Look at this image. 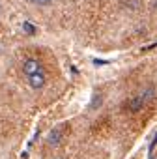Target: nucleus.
Instances as JSON below:
<instances>
[{
  "label": "nucleus",
  "mask_w": 157,
  "mask_h": 159,
  "mask_svg": "<svg viewBox=\"0 0 157 159\" xmlns=\"http://www.w3.org/2000/svg\"><path fill=\"white\" fill-rule=\"evenodd\" d=\"M45 75H43V71L41 73H34V75H30L28 77V83H30V86L34 88V90H39V88H43L45 86Z\"/></svg>",
  "instance_id": "4"
},
{
  "label": "nucleus",
  "mask_w": 157,
  "mask_h": 159,
  "mask_svg": "<svg viewBox=\"0 0 157 159\" xmlns=\"http://www.w3.org/2000/svg\"><path fill=\"white\" fill-rule=\"evenodd\" d=\"M26 2L32 6H51L54 0H26Z\"/></svg>",
  "instance_id": "6"
},
{
  "label": "nucleus",
  "mask_w": 157,
  "mask_h": 159,
  "mask_svg": "<svg viewBox=\"0 0 157 159\" xmlns=\"http://www.w3.org/2000/svg\"><path fill=\"white\" fill-rule=\"evenodd\" d=\"M67 125L65 124H60V125H56V127H52V131L49 133V137H47V144L49 146H52V148H56V146H60L62 142H64V139H65V135H67Z\"/></svg>",
  "instance_id": "1"
},
{
  "label": "nucleus",
  "mask_w": 157,
  "mask_h": 159,
  "mask_svg": "<svg viewBox=\"0 0 157 159\" xmlns=\"http://www.w3.org/2000/svg\"><path fill=\"white\" fill-rule=\"evenodd\" d=\"M23 30H25L28 36H34V34L38 32V28H36L32 23H28V21H25V23H23Z\"/></svg>",
  "instance_id": "5"
},
{
  "label": "nucleus",
  "mask_w": 157,
  "mask_h": 159,
  "mask_svg": "<svg viewBox=\"0 0 157 159\" xmlns=\"http://www.w3.org/2000/svg\"><path fill=\"white\" fill-rule=\"evenodd\" d=\"M155 144H157V133H155V135H153V140H151V142H150V153H151V152H153V148H155Z\"/></svg>",
  "instance_id": "7"
},
{
  "label": "nucleus",
  "mask_w": 157,
  "mask_h": 159,
  "mask_svg": "<svg viewBox=\"0 0 157 159\" xmlns=\"http://www.w3.org/2000/svg\"><path fill=\"white\" fill-rule=\"evenodd\" d=\"M94 64H96V66H105V64H109V62H107V60H97V58H96Z\"/></svg>",
  "instance_id": "9"
},
{
  "label": "nucleus",
  "mask_w": 157,
  "mask_h": 159,
  "mask_svg": "<svg viewBox=\"0 0 157 159\" xmlns=\"http://www.w3.org/2000/svg\"><path fill=\"white\" fill-rule=\"evenodd\" d=\"M151 98H153V88H148L146 92H142V94H138L137 98L131 99V103H129V111H131V112H138V111H142V107H144Z\"/></svg>",
  "instance_id": "2"
},
{
  "label": "nucleus",
  "mask_w": 157,
  "mask_h": 159,
  "mask_svg": "<svg viewBox=\"0 0 157 159\" xmlns=\"http://www.w3.org/2000/svg\"><path fill=\"white\" fill-rule=\"evenodd\" d=\"M2 15H4V4L0 2V17H2Z\"/></svg>",
  "instance_id": "10"
},
{
  "label": "nucleus",
  "mask_w": 157,
  "mask_h": 159,
  "mask_svg": "<svg viewBox=\"0 0 157 159\" xmlns=\"http://www.w3.org/2000/svg\"><path fill=\"white\" fill-rule=\"evenodd\" d=\"M150 159H153V157H151V155H150Z\"/></svg>",
  "instance_id": "12"
},
{
  "label": "nucleus",
  "mask_w": 157,
  "mask_h": 159,
  "mask_svg": "<svg viewBox=\"0 0 157 159\" xmlns=\"http://www.w3.org/2000/svg\"><path fill=\"white\" fill-rule=\"evenodd\" d=\"M41 71H43V67H41L39 60H36V58H26V60L23 62V73H25L26 77H30V75H34V73H41Z\"/></svg>",
  "instance_id": "3"
},
{
  "label": "nucleus",
  "mask_w": 157,
  "mask_h": 159,
  "mask_svg": "<svg viewBox=\"0 0 157 159\" xmlns=\"http://www.w3.org/2000/svg\"><path fill=\"white\" fill-rule=\"evenodd\" d=\"M157 47V41L155 43H151V45H146V47H142V51H151V49H155Z\"/></svg>",
  "instance_id": "8"
},
{
  "label": "nucleus",
  "mask_w": 157,
  "mask_h": 159,
  "mask_svg": "<svg viewBox=\"0 0 157 159\" xmlns=\"http://www.w3.org/2000/svg\"><path fill=\"white\" fill-rule=\"evenodd\" d=\"M153 8H157V0H155V2H153Z\"/></svg>",
  "instance_id": "11"
}]
</instances>
